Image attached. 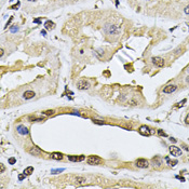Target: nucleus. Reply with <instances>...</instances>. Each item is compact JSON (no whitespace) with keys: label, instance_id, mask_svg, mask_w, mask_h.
Wrapping results in <instances>:
<instances>
[{"label":"nucleus","instance_id":"obj_1","mask_svg":"<svg viewBox=\"0 0 189 189\" xmlns=\"http://www.w3.org/2000/svg\"><path fill=\"white\" fill-rule=\"evenodd\" d=\"M104 31L108 35H117L119 34L120 31V28L117 25H114V24H106L104 26Z\"/></svg>","mask_w":189,"mask_h":189},{"label":"nucleus","instance_id":"obj_2","mask_svg":"<svg viewBox=\"0 0 189 189\" xmlns=\"http://www.w3.org/2000/svg\"><path fill=\"white\" fill-rule=\"evenodd\" d=\"M151 62H152V64H154L155 66H157V67H159V68L164 67V65H165L164 60H163L162 57H160V56H155V57H152Z\"/></svg>","mask_w":189,"mask_h":189},{"label":"nucleus","instance_id":"obj_3","mask_svg":"<svg viewBox=\"0 0 189 189\" xmlns=\"http://www.w3.org/2000/svg\"><path fill=\"white\" fill-rule=\"evenodd\" d=\"M86 161H88V164H90V165H97L102 162V159L99 156H90Z\"/></svg>","mask_w":189,"mask_h":189},{"label":"nucleus","instance_id":"obj_4","mask_svg":"<svg viewBox=\"0 0 189 189\" xmlns=\"http://www.w3.org/2000/svg\"><path fill=\"white\" fill-rule=\"evenodd\" d=\"M135 165L139 169H147L148 166H149V163H148V161L146 159L140 158V159H137L135 161Z\"/></svg>","mask_w":189,"mask_h":189},{"label":"nucleus","instance_id":"obj_5","mask_svg":"<svg viewBox=\"0 0 189 189\" xmlns=\"http://www.w3.org/2000/svg\"><path fill=\"white\" fill-rule=\"evenodd\" d=\"M138 132L140 135H143V136H149L152 134V131L150 130L149 126H147V125H141L138 130Z\"/></svg>","mask_w":189,"mask_h":189},{"label":"nucleus","instance_id":"obj_6","mask_svg":"<svg viewBox=\"0 0 189 189\" xmlns=\"http://www.w3.org/2000/svg\"><path fill=\"white\" fill-rule=\"evenodd\" d=\"M77 88L79 90H88L90 88V83L88 81H85L84 79H81L77 82Z\"/></svg>","mask_w":189,"mask_h":189},{"label":"nucleus","instance_id":"obj_7","mask_svg":"<svg viewBox=\"0 0 189 189\" xmlns=\"http://www.w3.org/2000/svg\"><path fill=\"white\" fill-rule=\"evenodd\" d=\"M169 150L171 152V155L174 156V157H179V156H181V150L179 149L178 147L174 146V145H172V146L169 147Z\"/></svg>","mask_w":189,"mask_h":189},{"label":"nucleus","instance_id":"obj_8","mask_svg":"<svg viewBox=\"0 0 189 189\" xmlns=\"http://www.w3.org/2000/svg\"><path fill=\"white\" fill-rule=\"evenodd\" d=\"M16 131H17V133H19V134H21V135H28V134H29V131H28V129L25 125H23V124L17 125L16 126Z\"/></svg>","mask_w":189,"mask_h":189},{"label":"nucleus","instance_id":"obj_9","mask_svg":"<svg viewBox=\"0 0 189 189\" xmlns=\"http://www.w3.org/2000/svg\"><path fill=\"white\" fill-rule=\"evenodd\" d=\"M176 90H177V85H175V84H168L166 86L163 88V93L171 94V93L175 92Z\"/></svg>","mask_w":189,"mask_h":189},{"label":"nucleus","instance_id":"obj_10","mask_svg":"<svg viewBox=\"0 0 189 189\" xmlns=\"http://www.w3.org/2000/svg\"><path fill=\"white\" fill-rule=\"evenodd\" d=\"M23 99L24 100H31V99H34V97L36 96V93L34 92V91H31V90H27V91H25V92L23 93Z\"/></svg>","mask_w":189,"mask_h":189},{"label":"nucleus","instance_id":"obj_11","mask_svg":"<svg viewBox=\"0 0 189 189\" xmlns=\"http://www.w3.org/2000/svg\"><path fill=\"white\" fill-rule=\"evenodd\" d=\"M85 159L84 156H68V160L71 162H78V161H83Z\"/></svg>","mask_w":189,"mask_h":189},{"label":"nucleus","instance_id":"obj_12","mask_svg":"<svg viewBox=\"0 0 189 189\" xmlns=\"http://www.w3.org/2000/svg\"><path fill=\"white\" fill-rule=\"evenodd\" d=\"M151 162H152V165L154 166H160L162 164V159L160 157H155V158H152Z\"/></svg>","mask_w":189,"mask_h":189},{"label":"nucleus","instance_id":"obj_13","mask_svg":"<svg viewBox=\"0 0 189 189\" xmlns=\"http://www.w3.org/2000/svg\"><path fill=\"white\" fill-rule=\"evenodd\" d=\"M54 27H55V24H54L52 21H46L45 23H44V28H45L46 30L54 29Z\"/></svg>","mask_w":189,"mask_h":189},{"label":"nucleus","instance_id":"obj_14","mask_svg":"<svg viewBox=\"0 0 189 189\" xmlns=\"http://www.w3.org/2000/svg\"><path fill=\"white\" fill-rule=\"evenodd\" d=\"M29 154L30 155H34V156H40V154H41V150H40L38 147L34 146V147H31L30 149H29Z\"/></svg>","mask_w":189,"mask_h":189},{"label":"nucleus","instance_id":"obj_15","mask_svg":"<svg viewBox=\"0 0 189 189\" xmlns=\"http://www.w3.org/2000/svg\"><path fill=\"white\" fill-rule=\"evenodd\" d=\"M51 158L53 160H62L64 158V155L61 152H53V154H51Z\"/></svg>","mask_w":189,"mask_h":189},{"label":"nucleus","instance_id":"obj_16","mask_svg":"<svg viewBox=\"0 0 189 189\" xmlns=\"http://www.w3.org/2000/svg\"><path fill=\"white\" fill-rule=\"evenodd\" d=\"M34 173V168H32V166H28V168H26L24 170V174L25 175H30V174H32Z\"/></svg>","mask_w":189,"mask_h":189},{"label":"nucleus","instance_id":"obj_17","mask_svg":"<svg viewBox=\"0 0 189 189\" xmlns=\"http://www.w3.org/2000/svg\"><path fill=\"white\" fill-rule=\"evenodd\" d=\"M20 30V27L16 26V25H13V26L10 27V32H12V34H15V32H17Z\"/></svg>","mask_w":189,"mask_h":189},{"label":"nucleus","instance_id":"obj_18","mask_svg":"<svg viewBox=\"0 0 189 189\" xmlns=\"http://www.w3.org/2000/svg\"><path fill=\"white\" fill-rule=\"evenodd\" d=\"M41 114L43 116H52L54 114V110H45V111H42Z\"/></svg>","mask_w":189,"mask_h":189},{"label":"nucleus","instance_id":"obj_19","mask_svg":"<svg viewBox=\"0 0 189 189\" xmlns=\"http://www.w3.org/2000/svg\"><path fill=\"white\" fill-rule=\"evenodd\" d=\"M92 121L94 122V123H95V124H105V122L104 121H102V120H97V119H93L92 120Z\"/></svg>","mask_w":189,"mask_h":189},{"label":"nucleus","instance_id":"obj_20","mask_svg":"<svg viewBox=\"0 0 189 189\" xmlns=\"http://www.w3.org/2000/svg\"><path fill=\"white\" fill-rule=\"evenodd\" d=\"M64 169H56V170H52L51 171V173L52 174H57V173H61V172H63Z\"/></svg>","mask_w":189,"mask_h":189},{"label":"nucleus","instance_id":"obj_21","mask_svg":"<svg viewBox=\"0 0 189 189\" xmlns=\"http://www.w3.org/2000/svg\"><path fill=\"white\" fill-rule=\"evenodd\" d=\"M15 162H16V159L14 157H11L9 159V164H15Z\"/></svg>","mask_w":189,"mask_h":189},{"label":"nucleus","instance_id":"obj_22","mask_svg":"<svg viewBox=\"0 0 189 189\" xmlns=\"http://www.w3.org/2000/svg\"><path fill=\"white\" fill-rule=\"evenodd\" d=\"M186 102H187V100H186V99H184L183 101H181V102H179V103L177 104V107H183L184 105H185V103H186Z\"/></svg>","mask_w":189,"mask_h":189},{"label":"nucleus","instance_id":"obj_23","mask_svg":"<svg viewBox=\"0 0 189 189\" xmlns=\"http://www.w3.org/2000/svg\"><path fill=\"white\" fill-rule=\"evenodd\" d=\"M158 134H159L160 136H164V137H166V136H168V135H166V134H165L164 132H163L162 130H158Z\"/></svg>","mask_w":189,"mask_h":189},{"label":"nucleus","instance_id":"obj_24","mask_svg":"<svg viewBox=\"0 0 189 189\" xmlns=\"http://www.w3.org/2000/svg\"><path fill=\"white\" fill-rule=\"evenodd\" d=\"M76 180H77L79 184H83L85 181V179L84 178H81V177H77V179H76Z\"/></svg>","mask_w":189,"mask_h":189},{"label":"nucleus","instance_id":"obj_25","mask_svg":"<svg viewBox=\"0 0 189 189\" xmlns=\"http://www.w3.org/2000/svg\"><path fill=\"white\" fill-rule=\"evenodd\" d=\"M184 12H185V14H187V15H189V5L185 7V9H184Z\"/></svg>","mask_w":189,"mask_h":189},{"label":"nucleus","instance_id":"obj_26","mask_svg":"<svg viewBox=\"0 0 189 189\" xmlns=\"http://www.w3.org/2000/svg\"><path fill=\"white\" fill-rule=\"evenodd\" d=\"M29 120H32V121H43V118L41 119V118H29Z\"/></svg>","mask_w":189,"mask_h":189},{"label":"nucleus","instance_id":"obj_27","mask_svg":"<svg viewBox=\"0 0 189 189\" xmlns=\"http://www.w3.org/2000/svg\"><path fill=\"white\" fill-rule=\"evenodd\" d=\"M25 177H26V175H25L24 173L23 174H20V175H19V180H23Z\"/></svg>","mask_w":189,"mask_h":189},{"label":"nucleus","instance_id":"obj_28","mask_svg":"<svg viewBox=\"0 0 189 189\" xmlns=\"http://www.w3.org/2000/svg\"><path fill=\"white\" fill-rule=\"evenodd\" d=\"M5 170H6L5 165H3L2 163H1V164H0V173H3V172H5Z\"/></svg>","mask_w":189,"mask_h":189},{"label":"nucleus","instance_id":"obj_29","mask_svg":"<svg viewBox=\"0 0 189 189\" xmlns=\"http://www.w3.org/2000/svg\"><path fill=\"white\" fill-rule=\"evenodd\" d=\"M19 7H20V2H17V5H15V6H12L10 9H12V10H16L17 8H19Z\"/></svg>","mask_w":189,"mask_h":189},{"label":"nucleus","instance_id":"obj_30","mask_svg":"<svg viewBox=\"0 0 189 189\" xmlns=\"http://www.w3.org/2000/svg\"><path fill=\"white\" fill-rule=\"evenodd\" d=\"M70 115H75V116H81V114H80V112H78V111H74V112H70Z\"/></svg>","mask_w":189,"mask_h":189},{"label":"nucleus","instance_id":"obj_31","mask_svg":"<svg viewBox=\"0 0 189 189\" xmlns=\"http://www.w3.org/2000/svg\"><path fill=\"white\" fill-rule=\"evenodd\" d=\"M34 23H36V24H40V23H41V20H40V19H36V20H34Z\"/></svg>","mask_w":189,"mask_h":189},{"label":"nucleus","instance_id":"obj_32","mask_svg":"<svg viewBox=\"0 0 189 189\" xmlns=\"http://www.w3.org/2000/svg\"><path fill=\"white\" fill-rule=\"evenodd\" d=\"M185 122H186V124H189V115H187L186 119H185Z\"/></svg>","mask_w":189,"mask_h":189},{"label":"nucleus","instance_id":"obj_33","mask_svg":"<svg viewBox=\"0 0 189 189\" xmlns=\"http://www.w3.org/2000/svg\"><path fill=\"white\" fill-rule=\"evenodd\" d=\"M3 54H5V50H3V49H0V56H3Z\"/></svg>","mask_w":189,"mask_h":189},{"label":"nucleus","instance_id":"obj_34","mask_svg":"<svg viewBox=\"0 0 189 189\" xmlns=\"http://www.w3.org/2000/svg\"><path fill=\"white\" fill-rule=\"evenodd\" d=\"M12 20H13V16H11V17H10V20H9V22H8V23H7V25H6V27L8 26V25L11 23V21H12Z\"/></svg>","mask_w":189,"mask_h":189},{"label":"nucleus","instance_id":"obj_35","mask_svg":"<svg viewBox=\"0 0 189 189\" xmlns=\"http://www.w3.org/2000/svg\"><path fill=\"white\" fill-rule=\"evenodd\" d=\"M170 140H171V141H173V143H176V141H177V139H175L174 137H171Z\"/></svg>","mask_w":189,"mask_h":189},{"label":"nucleus","instance_id":"obj_36","mask_svg":"<svg viewBox=\"0 0 189 189\" xmlns=\"http://www.w3.org/2000/svg\"><path fill=\"white\" fill-rule=\"evenodd\" d=\"M176 178H178V179H180L181 181H185V178H184V177H180V176H176Z\"/></svg>","mask_w":189,"mask_h":189},{"label":"nucleus","instance_id":"obj_37","mask_svg":"<svg viewBox=\"0 0 189 189\" xmlns=\"http://www.w3.org/2000/svg\"><path fill=\"white\" fill-rule=\"evenodd\" d=\"M183 148H184V149H185V150H187V151H189V147H188V146H186V145H184V146H183Z\"/></svg>","mask_w":189,"mask_h":189},{"label":"nucleus","instance_id":"obj_38","mask_svg":"<svg viewBox=\"0 0 189 189\" xmlns=\"http://www.w3.org/2000/svg\"><path fill=\"white\" fill-rule=\"evenodd\" d=\"M41 35H42V36H46V32H45V29H44V30H41Z\"/></svg>","mask_w":189,"mask_h":189},{"label":"nucleus","instance_id":"obj_39","mask_svg":"<svg viewBox=\"0 0 189 189\" xmlns=\"http://www.w3.org/2000/svg\"><path fill=\"white\" fill-rule=\"evenodd\" d=\"M186 82L189 83V76H187V77H186Z\"/></svg>","mask_w":189,"mask_h":189},{"label":"nucleus","instance_id":"obj_40","mask_svg":"<svg viewBox=\"0 0 189 189\" xmlns=\"http://www.w3.org/2000/svg\"><path fill=\"white\" fill-rule=\"evenodd\" d=\"M116 6H117V7L119 6V0H116Z\"/></svg>","mask_w":189,"mask_h":189},{"label":"nucleus","instance_id":"obj_41","mask_svg":"<svg viewBox=\"0 0 189 189\" xmlns=\"http://www.w3.org/2000/svg\"><path fill=\"white\" fill-rule=\"evenodd\" d=\"M186 71H187V72H188V75H189V66H188V67H187V69H186Z\"/></svg>","mask_w":189,"mask_h":189},{"label":"nucleus","instance_id":"obj_42","mask_svg":"<svg viewBox=\"0 0 189 189\" xmlns=\"http://www.w3.org/2000/svg\"><path fill=\"white\" fill-rule=\"evenodd\" d=\"M27 1H29V2H34V1H36V0H27Z\"/></svg>","mask_w":189,"mask_h":189}]
</instances>
